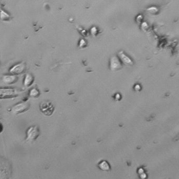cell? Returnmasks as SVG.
<instances>
[{"label": "cell", "mask_w": 179, "mask_h": 179, "mask_svg": "<svg viewBox=\"0 0 179 179\" xmlns=\"http://www.w3.org/2000/svg\"><path fill=\"white\" fill-rule=\"evenodd\" d=\"M12 174V166L9 161L0 157V179H9Z\"/></svg>", "instance_id": "cell-1"}, {"label": "cell", "mask_w": 179, "mask_h": 179, "mask_svg": "<svg viewBox=\"0 0 179 179\" xmlns=\"http://www.w3.org/2000/svg\"><path fill=\"white\" fill-rule=\"evenodd\" d=\"M26 138L25 141L27 142H32L34 141L40 135V130L38 126H31L28 128L26 132Z\"/></svg>", "instance_id": "cell-2"}, {"label": "cell", "mask_w": 179, "mask_h": 179, "mask_svg": "<svg viewBox=\"0 0 179 179\" xmlns=\"http://www.w3.org/2000/svg\"><path fill=\"white\" fill-rule=\"evenodd\" d=\"M29 104L27 102H23L16 104L12 108L11 112L14 115H19L24 113L28 110L29 108Z\"/></svg>", "instance_id": "cell-3"}, {"label": "cell", "mask_w": 179, "mask_h": 179, "mask_svg": "<svg viewBox=\"0 0 179 179\" xmlns=\"http://www.w3.org/2000/svg\"><path fill=\"white\" fill-rule=\"evenodd\" d=\"M20 93L14 89L0 88V99L15 97Z\"/></svg>", "instance_id": "cell-4"}, {"label": "cell", "mask_w": 179, "mask_h": 179, "mask_svg": "<svg viewBox=\"0 0 179 179\" xmlns=\"http://www.w3.org/2000/svg\"><path fill=\"white\" fill-rule=\"evenodd\" d=\"M25 63L24 62L17 64L9 69V72L13 75H17L22 74L25 69Z\"/></svg>", "instance_id": "cell-5"}, {"label": "cell", "mask_w": 179, "mask_h": 179, "mask_svg": "<svg viewBox=\"0 0 179 179\" xmlns=\"http://www.w3.org/2000/svg\"><path fill=\"white\" fill-rule=\"evenodd\" d=\"M40 109L43 113L46 116H50L54 111V107L50 103L44 102L40 105Z\"/></svg>", "instance_id": "cell-6"}, {"label": "cell", "mask_w": 179, "mask_h": 179, "mask_svg": "<svg viewBox=\"0 0 179 179\" xmlns=\"http://www.w3.org/2000/svg\"><path fill=\"white\" fill-rule=\"evenodd\" d=\"M17 77L13 75H6L3 76V82L7 85H11L17 81Z\"/></svg>", "instance_id": "cell-7"}, {"label": "cell", "mask_w": 179, "mask_h": 179, "mask_svg": "<svg viewBox=\"0 0 179 179\" xmlns=\"http://www.w3.org/2000/svg\"><path fill=\"white\" fill-rule=\"evenodd\" d=\"M34 77L31 74L27 73L25 75V78L24 80V86L25 87H28L32 85L34 82Z\"/></svg>", "instance_id": "cell-8"}, {"label": "cell", "mask_w": 179, "mask_h": 179, "mask_svg": "<svg viewBox=\"0 0 179 179\" xmlns=\"http://www.w3.org/2000/svg\"><path fill=\"white\" fill-rule=\"evenodd\" d=\"M98 167L101 170L105 171H108L110 169L109 164L106 161H103L99 162V164H98Z\"/></svg>", "instance_id": "cell-9"}, {"label": "cell", "mask_w": 179, "mask_h": 179, "mask_svg": "<svg viewBox=\"0 0 179 179\" xmlns=\"http://www.w3.org/2000/svg\"><path fill=\"white\" fill-rule=\"evenodd\" d=\"M11 16L9 14L5 12L4 10L0 9V19L3 21H7L11 19Z\"/></svg>", "instance_id": "cell-10"}, {"label": "cell", "mask_w": 179, "mask_h": 179, "mask_svg": "<svg viewBox=\"0 0 179 179\" xmlns=\"http://www.w3.org/2000/svg\"><path fill=\"white\" fill-rule=\"evenodd\" d=\"M40 95V92L36 88H33L29 91V96L31 97H38Z\"/></svg>", "instance_id": "cell-11"}, {"label": "cell", "mask_w": 179, "mask_h": 179, "mask_svg": "<svg viewBox=\"0 0 179 179\" xmlns=\"http://www.w3.org/2000/svg\"><path fill=\"white\" fill-rule=\"evenodd\" d=\"M3 130V127L1 123H0V133L2 132Z\"/></svg>", "instance_id": "cell-12"}, {"label": "cell", "mask_w": 179, "mask_h": 179, "mask_svg": "<svg viewBox=\"0 0 179 179\" xmlns=\"http://www.w3.org/2000/svg\"></svg>", "instance_id": "cell-13"}]
</instances>
